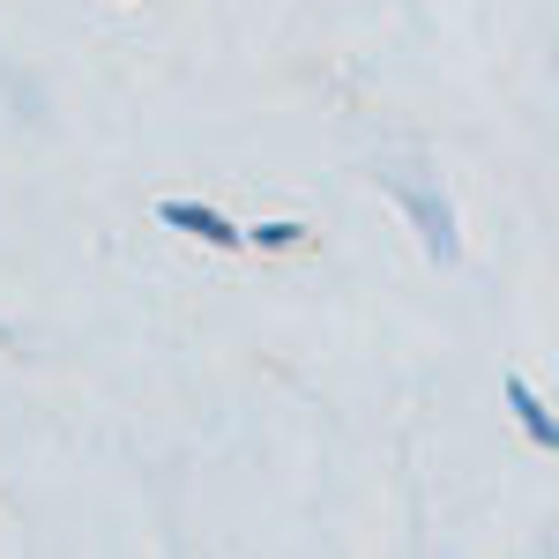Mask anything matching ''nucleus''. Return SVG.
Listing matches in <instances>:
<instances>
[{
    "instance_id": "1",
    "label": "nucleus",
    "mask_w": 559,
    "mask_h": 559,
    "mask_svg": "<svg viewBox=\"0 0 559 559\" xmlns=\"http://www.w3.org/2000/svg\"><path fill=\"white\" fill-rule=\"evenodd\" d=\"M157 224L202 239V247H216V254H239V247H247V224H231V216L210 210V202H157Z\"/></svg>"
},
{
    "instance_id": "2",
    "label": "nucleus",
    "mask_w": 559,
    "mask_h": 559,
    "mask_svg": "<svg viewBox=\"0 0 559 559\" xmlns=\"http://www.w3.org/2000/svg\"><path fill=\"white\" fill-rule=\"evenodd\" d=\"M395 202H403V216L426 231V254L440 261V269H455V254H463V239H455V210H448L432 187H395Z\"/></svg>"
},
{
    "instance_id": "3",
    "label": "nucleus",
    "mask_w": 559,
    "mask_h": 559,
    "mask_svg": "<svg viewBox=\"0 0 559 559\" xmlns=\"http://www.w3.org/2000/svg\"><path fill=\"white\" fill-rule=\"evenodd\" d=\"M500 395H508L515 426L530 432V448H545V455H552V448H559V426H552V411H545V395H537V388L522 381V373H508V381H500Z\"/></svg>"
},
{
    "instance_id": "4",
    "label": "nucleus",
    "mask_w": 559,
    "mask_h": 559,
    "mask_svg": "<svg viewBox=\"0 0 559 559\" xmlns=\"http://www.w3.org/2000/svg\"><path fill=\"white\" fill-rule=\"evenodd\" d=\"M247 247H261V254H292V247H306V224L299 216H269V224L247 231Z\"/></svg>"
}]
</instances>
